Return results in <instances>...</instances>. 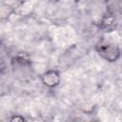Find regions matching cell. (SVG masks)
I'll use <instances>...</instances> for the list:
<instances>
[{"label":"cell","mask_w":122,"mask_h":122,"mask_svg":"<svg viewBox=\"0 0 122 122\" xmlns=\"http://www.w3.org/2000/svg\"><path fill=\"white\" fill-rule=\"evenodd\" d=\"M10 67L13 76L21 81L27 82L32 79L34 71L31 65V61L27 55L17 54L11 58Z\"/></svg>","instance_id":"1"},{"label":"cell","mask_w":122,"mask_h":122,"mask_svg":"<svg viewBox=\"0 0 122 122\" xmlns=\"http://www.w3.org/2000/svg\"><path fill=\"white\" fill-rule=\"evenodd\" d=\"M95 51L104 60L110 63L116 62L121 56V51L119 47L106 40L98 41L95 44Z\"/></svg>","instance_id":"2"},{"label":"cell","mask_w":122,"mask_h":122,"mask_svg":"<svg viewBox=\"0 0 122 122\" xmlns=\"http://www.w3.org/2000/svg\"><path fill=\"white\" fill-rule=\"evenodd\" d=\"M41 81L50 89L55 88L60 83V74L56 70H48L41 75Z\"/></svg>","instance_id":"3"},{"label":"cell","mask_w":122,"mask_h":122,"mask_svg":"<svg viewBox=\"0 0 122 122\" xmlns=\"http://www.w3.org/2000/svg\"><path fill=\"white\" fill-rule=\"evenodd\" d=\"M116 15L112 14L110 12H106L100 22V27L105 31H112L116 27Z\"/></svg>","instance_id":"4"},{"label":"cell","mask_w":122,"mask_h":122,"mask_svg":"<svg viewBox=\"0 0 122 122\" xmlns=\"http://www.w3.org/2000/svg\"><path fill=\"white\" fill-rule=\"evenodd\" d=\"M105 6L108 12L116 16L122 14V0H105Z\"/></svg>","instance_id":"5"},{"label":"cell","mask_w":122,"mask_h":122,"mask_svg":"<svg viewBox=\"0 0 122 122\" xmlns=\"http://www.w3.org/2000/svg\"><path fill=\"white\" fill-rule=\"evenodd\" d=\"M25 120V118L23 117V116H21V115H19V114H14V115H12L10 118V121H11V122H14V121H24Z\"/></svg>","instance_id":"6"},{"label":"cell","mask_w":122,"mask_h":122,"mask_svg":"<svg viewBox=\"0 0 122 122\" xmlns=\"http://www.w3.org/2000/svg\"><path fill=\"white\" fill-rule=\"evenodd\" d=\"M121 71H122V64H121Z\"/></svg>","instance_id":"7"}]
</instances>
